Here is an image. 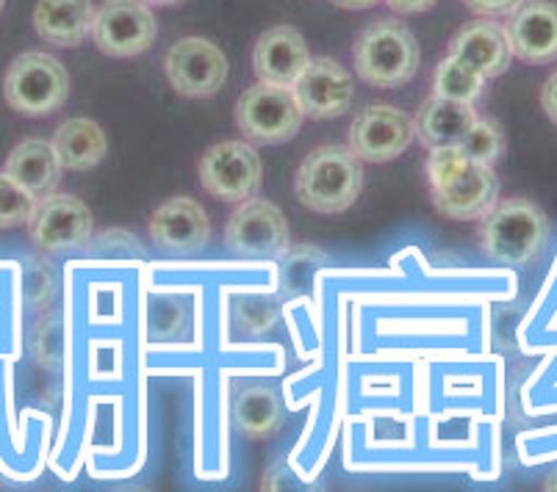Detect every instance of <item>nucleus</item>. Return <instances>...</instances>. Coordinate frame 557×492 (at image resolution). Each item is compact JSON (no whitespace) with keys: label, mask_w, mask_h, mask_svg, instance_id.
Listing matches in <instances>:
<instances>
[{"label":"nucleus","mask_w":557,"mask_h":492,"mask_svg":"<svg viewBox=\"0 0 557 492\" xmlns=\"http://www.w3.org/2000/svg\"><path fill=\"white\" fill-rule=\"evenodd\" d=\"M428 180L433 205L447 219L474 222L499 202V180L491 164L466 159L455 147L430 150Z\"/></svg>","instance_id":"1"},{"label":"nucleus","mask_w":557,"mask_h":492,"mask_svg":"<svg viewBox=\"0 0 557 492\" xmlns=\"http://www.w3.org/2000/svg\"><path fill=\"white\" fill-rule=\"evenodd\" d=\"M363 189V161L349 147H319L300 164L295 177L297 200L313 213H344Z\"/></svg>","instance_id":"2"},{"label":"nucleus","mask_w":557,"mask_h":492,"mask_svg":"<svg viewBox=\"0 0 557 492\" xmlns=\"http://www.w3.org/2000/svg\"><path fill=\"white\" fill-rule=\"evenodd\" d=\"M549 238V219L535 202L503 200L480 219V247L505 266H527L541 255Z\"/></svg>","instance_id":"3"},{"label":"nucleus","mask_w":557,"mask_h":492,"mask_svg":"<svg viewBox=\"0 0 557 492\" xmlns=\"http://www.w3.org/2000/svg\"><path fill=\"white\" fill-rule=\"evenodd\" d=\"M352 61L363 84L394 89L417 75L422 53L417 37L399 20H377L356 39Z\"/></svg>","instance_id":"4"},{"label":"nucleus","mask_w":557,"mask_h":492,"mask_svg":"<svg viewBox=\"0 0 557 492\" xmlns=\"http://www.w3.org/2000/svg\"><path fill=\"white\" fill-rule=\"evenodd\" d=\"M70 75L59 59L48 53L17 55L3 80V98L17 114L48 116L67 103Z\"/></svg>","instance_id":"5"},{"label":"nucleus","mask_w":557,"mask_h":492,"mask_svg":"<svg viewBox=\"0 0 557 492\" xmlns=\"http://www.w3.org/2000/svg\"><path fill=\"white\" fill-rule=\"evenodd\" d=\"M302 109L295 89L275 84L250 86L236 103V125L256 144H283L295 139L302 125Z\"/></svg>","instance_id":"6"},{"label":"nucleus","mask_w":557,"mask_h":492,"mask_svg":"<svg viewBox=\"0 0 557 492\" xmlns=\"http://www.w3.org/2000/svg\"><path fill=\"white\" fill-rule=\"evenodd\" d=\"M200 182L216 200L247 202L261 191V159L247 141H220L202 155Z\"/></svg>","instance_id":"7"},{"label":"nucleus","mask_w":557,"mask_h":492,"mask_svg":"<svg viewBox=\"0 0 557 492\" xmlns=\"http://www.w3.org/2000/svg\"><path fill=\"white\" fill-rule=\"evenodd\" d=\"M156 34L159 25L145 0H106L95 12V45L111 59L145 53L156 42Z\"/></svg>","instance_id":"8"},{"label":"nucleus","mask_w":557,"mask_h":492,"mask_svg":"<svg viewBox=\"0 0 557 492\" xmlns=\"http://www.w3.org/2000/svg\"><path fill=\"white\" fill-rule=\"evenodd\" d=\"M166 78L184 98H211L225 86L227 59L214 42L186 37L166 53Z\"/></svg>","instance_id":"9"},{"label":"nucleus","mask_w":557,"mask_h":492,"mask_svg":"<svg viewBox=\"0 0 557 492\" xmlns=\"http://www.w3.org/2000/svg\"><path fill=\"white\" fill-rule=\"evenodd\" d=\"M417 136L413 119L392 105H369L349 125V150L367 164L399 159Z\"/></svg>","instance_id":"10"},{"label":"nucleus","mask_w":557,"mask_h":492,"mask_svg":"<svg viewBox=\"0 0 557 492\" xmlns=\"http://www.w3.org/2000/svg\"><path fill=\"white\" fill-rule=\"evenodd\" d=\"M225 243L236 255H281L288 247V222L267 200H247L231 213Z\"/></svg>","instance_id":"11"},{"label":"nucleus","mask_w":557,"mask_h":492,"mask_svg":"<svg viewBox=\"0 0 557 492\" xmlns=\"http://www.w3.org/2000/svg\"><path fill=\"white\" fill-rule=\"evenodd\" d=\"M28 230L42 250H70L92 236V211L78 197L53 191L48 197H39L28 219Z\"/></svg>","instance_id":"12"},{"label":"nucleus","mask_w":557,"mask_h":492,"mask_svg":"<svg viewBox=\"0 0 557 492\" xmlns=\"http://www.w3.org/2000/svg\"><path fill=\"white\" fill-rule=\"evenodd\" d=\"M295 98L302 114L311 119H336L347 114L356 94L352 75L333 59H311L297 78Z\"/></svg>","instance_id":"13"},{"label":"nucleus","mask_w":557,"mask_h":492,"mask_svg":"<svg viewBox=\"0 0 557 492\" xmlns=\"http://www.w3.org/2000/svg\"><path fill=\"white\" fill-rule=\"evenodd\" d=\"M510 53L527 64L557 61V7L549 0H524L505 25Z\"/></svg>","instance_id":"14"},{"label":"nucleus","mask_w":557,"mask_h":492,"mask_svg":"<svg viewBox=\"0 0 557 492\" xmlns=\"http://www.w3.org/2000/svg\"><path fill=\"white\" fill-rule=\"evenodd\" d=\"M150 236L161 250L178 252V255L197 252L211 238L209 213L189 197H172L150 216Z\"/></svg>","instance_id":"15"},{"label":"nucleus","mask_w":557,"mask_h":492,"mask_svg":"<svg viewBox=\"0 0 557 492\" xmlns=\"http://www.w3.org/2000/svg\"><path fill=\"white\" fill-rule=\"evenodd\" d=\"M308 61L311 55H308L306 39L292 25H275L261 34L256 50H252V70H256L258 80L288 86V89L297 84Z\"/></svg>","instance_id":"16"},{"label":"nucleus","mask_w":557,"mask_h":492,"mask_svg":"<svg viewBox=\"0 0 557 492\" xmlns=\"http://www.w3.org/2000/svg\"><path fill=\"white\" fill-rule=\"evenodd\" d=\"M449 55L460 59L472 70H478L485 80L499 78L510 67V45L508 34L503 25L491 23V20H478V23L466 25L449 42Z\"/></svg>","instance_id":"17"},{"label":"nucleus","mask_w":557,"mask_h":492,"mask_svg":"<svg viewBox=\"0 0 557 492\" xmlns=\"http://www.w3.org/2000/svg\"><path fill=\"white\" fill-rule=\"evenodd\" d=\"M478 122V111L472 103H458V100H447L433 94L430 100H424L422 109H419L417 128L419 141H422L428 150H438V147H455L469 128Z\"/></svg>","instance_id":"18"},{"label":"nucleus","mask_w":557,"mask_h":492,"mask_svg":"<svg viewBox=\"0 0 557 492\" xmlns=\"http://www.w3.org/2000/svg\"><path fill=\"white\" fill-rule=\"evenodd\" d=\"M37 34L59 48H75L95 25L92 0H39L34 9Z\"/></svg>","instance_id":"19"},{"label":"nucleus","mask_w":557,"mask_h":492,"mask_svg":"<svg viewBox=\"0 0 557 492\" xmlns=\"http://www.w3.org/2000/svg\"><path fill=\"white\" fill-rule=\"evenodd\" d=\"M7 172L12 180H17L25 191L34 197L53 194L59 180H62V164L53 150V141L42 139H25L9 152Z\"/></svg>","instance_id":"20"},{"label":"nucleus","mask_w":557,"mask_h":492,"mask_svg":"<svg viewBox=\"0 0 557 492\" xmlns=\"http://www.w3.org/2000/svg\"><path fill=\"white\" fill-rule=\"evenodd\" d=\"M106 134L100 130L98 122L75 116L59 125L53 136V150L59 155L62 169L86 172L98 166L106 159Z\"/></svg>","instance_id":"21"},{"label":"nucleus","mask_w":557,"mask_h":492,"mask_svg":"<svg viewBox=\"0 0 557 492\" xmlns=\"http://www.w3.org/2000/svg\"><path fill=\"white\" fill-rule=\"evenodd\" d=\"M233 424L239 434L250 440H267L281 429L283 404L281 395L267 384H250L236 393L233 402Z\"/></svg>","instance_id":"22"},{"label":"nucleus","mask_w":557,"mask_h":492,"mask_svg":"<svg viewBox=\"0 0 557 492\" xmlns=\"http://www.w3.org/2000/svg\"><path fill=\"white\" fill-rule=\"evenodd\" d=\"M485 78L472 70L469 64H463L455 55H447V59L438 64L433 78V94L447 100H458V103H478L483 98Z\"/></svg>","instance_id":"23"},{"label":"nucleus","mask_w":557,"mask_h":492,"mask_svg":"<svg viewBox=\"0 0 557 492\" xmlns=\"http://www.w3.org/2000/svg\"><path fill=\"white\" fill-rule=\"evenodd\" d=\"M455 150L466 159L480 161V164H494L505 150V134L499 128V122L494 119H485V116H478L469 134L455 144Z\"/></svg>","instance_id":"24"},{"label":"nucleus","mask_w":557,"mask_h":492,"mask_svg":"<svg viewBox=\"0 0 557 492\" xmlns=\"http://www.w3.org/2000/svg\"><path fill=\"white\" fill-rule=\"evenodd\" d=\"M34 205H37V197L32 191H25L17 180H12L3 172L0 175V230L28 225Z\"/></svg>","instance_id":"25"},{"label":"nucleus","mask_w":557,"mask_h":492,"mask_svg":"<svg viewBox=\"0 0 557 492\" xmlns=\"http://www.w3.org/2000/svg\"><path fill=\"white\" fill-rule=\"evenodd\" d=\"M521 3H524V0H463V7L469 9V12L480 14V17L485 20L510 17Z\"/></svg>","instance_id":"26"},{"label":"nucleus","mask_w":557,"mask_h":492,"mask_svg":"<svg viewBox=\"0 0 557 492\" xmlns=\"http://www.w3.org/2000/svg\"><path fill=\"white\" fill-rule=\"evenodd\" d=\"M541 105H544L549 122H555L557 125V70L546 78L544 89H541Z\"/></svg>","instance_id":"27"},{"label":"nucleus","mask_w":557,"mask_h":492,"mask_svg":"<svg viewBox=\"0 0 557 492\" xmlns=\"http://www.w3.org/2000/svg\"><path fill=\"white\" fill-rule=\"evenodd\" d=\"M388 9L397 14H422L433 9L438 0H386Z\"/></svg>","instance_id":"28"},{"label":"nucleus","mask_w":557,"mask_h":492,"mask_svg":"<svg viewBox=\"0 0 557 492\" xmlns=\"http://www.w3.org/2000/svg\"><path fill=\"white\" fill-rule=\"evenodd\" d=\"M333 3L342 9H349V12H358V9L374 7V3H380V0H333Z\"/></svg>","instance_id":"29"},{"label":"nucleus","mask_w":557,"mask_h":492,"mask_svg":"<svg viewBox=\"0 0 557 492\" xmlns=\"http://www.w3.org/2000/svg\"><path fill=\"white\" fill-rule=\"evenodd\" d=\"M145 3H153V7H172V3H181V0H145Z\"/></svg>","instance_id":"30"},{"label":"nucleus","mask_w":557,"mask_h":492,"mask_svg":"<svg viewBox=\"0 0 557 492\" xmlns=\"http://www.w3.org/2000/svg\"><path fill=\"white\" fill-rule=\"evenodd\" d=\"M3 3H7V0H0V12H3Z\"/></svg>","instance_id":"31"}]
</instances>
